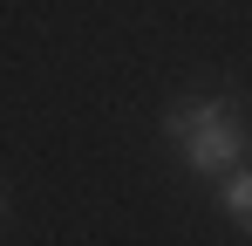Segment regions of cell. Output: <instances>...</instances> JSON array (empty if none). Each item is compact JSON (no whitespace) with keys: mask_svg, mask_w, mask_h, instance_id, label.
<instances>
[{"mask_svg":"<svg viewBox=\"0 0 252 246\" xmlns=\"http://www.w3.org/2000/svg\"><path fill=\"white\" fill-rule=\"evenodd\" d=\"M164 137L184 144V164H191L198 178L239 171V158H246V123H239V110H232V96H211V103H198V110H170Z\"/></svg>","mask_w":252,"mask_h":246,"instance_id":"6da1fadb","label":"cell"},{"mask_svg":"<svg viewBox=\"0 0 252 246\" xmlns=\"http://www.w3.org/2000/svg\"><path fill=\"white\" fill-rule=\"evenodd\" d=\"M225 212H232V219H246V212H252V171H246V164L225 178Z\"/></svg>","mask_w":252,"mask_h":246,"instance_id":"7a4b0ae2","label":"cell"},{"mask_svg":"<svg viewBox=\"0 0 252 246\" xmlns=\"http://www.w3.org/2000/svg\"><path fill=\"white\" fill-rule=\"evenodd\" d=\"M239 226H246V233H252V212H246V219H239Z\"/></svg>","mask_w":252,"mask_h":246,"instance_id":"3957f363","label":"cell"}]
</instances>
